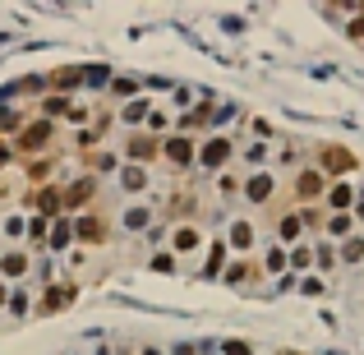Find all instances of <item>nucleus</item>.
I'll return each mask as SVG.
<instances>
[{
    "label": "nucleus",
    "instance_id": "16",
    "mask_svg": "<svg viewBox=\"0 0 364 355\" xmlns=\"http://www.w3.org/2000/svg\"><path fill=\"white\" fill-rule=\"evenodd\" d=\"M0 272H5V277H19V272H23V254H10V258H0Z\"/></svg>",
    "mask_w": 364,
    "mask_h": 355
},
{
    "label": "nucleus",
    "instance_id": "19",
    "mask_svg": "<svg viewBox=\"0 0 364 355\" xmlns=\"http://www.w3.org/2000/svg\"><path fill=\"white\" fill-rule=\"evenodd\" d=\"M0 162H10V148H0Z\"/></svg>",
    "mask_w": 364,
    "mask_h": 355
},
{
    "label": "nucleus",
    "instance_id": "13",
    "mask_svg": "<svg viewBox=\"0 0 364 355\" xmlns=\"http://www.w3.org/2000/svg\"><path fill=\"white\" fill-rule=\"evenodd\" d=\"M249 277H254V263H235L231 272H226V281H231V286H244Z\"/></svg>",
    "mask_w": 364,
    "mask_h": 355
},
{
    "label": "nucleus",
    "instance_id": "1",
    "mask_svg": "<svg viewBox=\"0 0 364 355\" xmlns=\"http://www.w3.org/2000/svg\"><path fill=\"white\" fill-rule=\"evenodd\" d=\"M295 194H300L304 203H309V199H323V194H328V180H323V171L309 167L304 176H295Z\"/></svg>",
    "mask_w": 364,
    "mask_h": 355
},
{
    "label": "nucleus",
    "instance_id": "17",
    "mask_svg": "<svg viewBox=\"0 0 364 355\" xmlns=\"http://www.w3.org/2000/svg\"><path fill=\"white\" fill-rule=\"evenodd\" d=\"M281 267H286V254H281V249H272V254H267V272H281Z\"/></svg>",
    "mask_w": 364,
    "mask_h": 355
},
{
    "label": "nucleus",
    "instance_id": "10",
    "mask_svg": "<svg viewBox=\"0 0 364 355\" xmlns=\"http://www.w3.org/2000/svg\"><path fill=\"white\" fill-rule=\"evenodd\" d=\"M231 244H235V249H249V244H254V226H249V222H235L231 226Z\"/></svg>",
    "mask_w": 364,
    "mask_h": 355
},
{
    "label": "nucleus",
    "instance_id": "8",
    "mask_svg": "<svg viewBox=\"0 0 364 355\" xmlns=\"http://www.w3.org/2000/svg\"><path fill=\"white\" fill-rule=\"evenodd\" d=\"M351 226H355L351 212H332V217H328V235H337V240H342V235H351Z\"/></svg>",
    "mask_w": 364,
    "mask_h": 355
},
{
    "label": "nucleus",
    "instance_id": "7",
    "mask_svg": "<svg viewBox=\"0 0 364 355\" xmlns=\"http://www.w3.org/2000/svg\"><path fill=\"white\" fill-rule=\"evenodd\" d=\"M166 157H171L176 167H189V157H194V144H189V139H166Z\"/></svg>",
    "mask_w": 364,
    "mask_h": 355
},
{
    "label": "nucleus",
    "instance_id": "11",
    "mask_svg": "<svg viewBox=\"0 0 364 355\" xmlns=\"http://www.w3.org/2000/svg\"><path fill=\"white\" fill-rule=\"evenodd\" d=\"M153 153H157V144H148V139H130V157L134 162H153Z\"/></svg>",
    "mask_w": 364,
    "mask_h": 355
},
{
    "label": "nucleus",
    "instance_id": "2",
    "mask_svg": "<svg viewBox=\"0 0 364 355\" xmlns=\"http://www.w3.org/2000/svg\"><path fill=\"white\" fill-rule=\"evenodd\" d=\"M272 189H276V180L263 171V176H249V180H244V199H249V203H267V199H272Z\"/></svg>",
    "mask_w": 364,
    "mask_h": 355
},
{
    "label": "nucleus",
    "instance_id": "4",
    "mask_svg": "<svg viewBox=\"0 0 364 355\" xmlns=\"http://www.w3.org/2000/svg\"><path fill=\"white\" fill-rule=\"evenodd\" d=\"M226 162H231V144H226V139H212L208 148H203V167H226Z\"/></svg>",
    "mask_w": 364,
    "mask_h": 355
},
{
    "label": "nucleus",
    "instance_id": "18",
    "mask_svg": "<svg viewBox=\"0 0 364 355\" xmlns=\"http://www.w3.org/2000/svg\"><path fill=\"white\" fill-rule=\"evenodd\" d=\"M263 157H267V148H263V144H254V148H249V153H244V162H249V167H258Z\"/></svg>",
    "mask_w": 364,
    "mask_h": 355
},
{
    "label": "nucleus",
    "instance_id": "20",
    "mask_svg": "<svg viewBox=\"0 0 364 355\" xmlns=\"http://www.w3.org/2000/svg\"><path fill=\"white\" fill-rule=\"evenodd\" d=\"M0 300H5V291H0Z\"/></svg>",
    "mask_w": 364,
    "mask_h": 355
},
{
    "label": "nucleus",
    "instance_id": "12",
    "mask_svg": "<svg viewBox=\"0 0 364 355\" xmlns=\"http://www.w3.org/2000/svg\"><path fill=\"white\" fill-rule=\"evenodd\" d=\"M360 258H364V240L355 235V240H346V244H342V263H360Z\"/></svg>",
    "mask_w": 364,
    "mask_h": 355
},
{
    "label": "nucleus",
    "instance_id": "15",
    "mask_svg": "<svg viewBox=\"0 0 364 355\" xmlns=\"http://www.w3.org/2000/svg\"><path fill=\"white\" fill-rule=\"evenodd\" d=\"M88 199H92V180H83V185H74V189H69V199H65V203L74 208V203H88Z\"/></svg>",
    "mask_w": 364,
    "mask_h": 355
},
{
    "label": "nucleus",
    "instance_id": "5",
    "mask_svg": "<svg viewBox=\"0 0 364 355\" xmlns=\"http://www.w3.org/2000/svg\"><path fill=\"white\" fill-rule=\"evenodd\" d=\"M323 167L337 176V171H355V157L346 153V148H328V157H323Z\"/></svg>",
    "mask_w": 364,
    "mask_h": 355
},
{
    "label": "nucleus",
    "instance_id": "14",
    "mask_svg": "<svg viewBox=\"0 0 364 355\" xmlns=\"http://www.w3.org/2000/svg\"><path fill=\"white\" fill-rule=\"evenodd\" d=\"M176 249H199V231H194V226H180V235H176Z\"/></svg>",
    "mask_w": 364,
    "mask_h": 355
},
{
    "label": "nucleus",
    "instance_id": "9",
    "mask_svg": "<svg viewBox=\"0 0 364 355\" xmlns=\"http://www.w3.org/2000/svg\"><path fill=\"white\" fill-rule=\"evenodd\" d=\"M74 231H78V240H102V235H106V226H102L97 217H83Z\"/></svg>",
    "mask_w": 364,
    "mask_h": 355
},
{
    "label": "nucleus",
    "instance_id": "3",
    "mask_svg": "<svg viewBox=\"0 0 364 355\" xmlns=\"http://www.w3.org/2000/svg\"><path fill=\"white\" fill-rule=\"evenodd\" d=\"M328 208H337V212H351V208H355V189L346 185V180L328 185Z\"/></svg>",
    "mask_w": 364,
    "mask_h": 355
},
{
    "label": "nucleus",
    "instance_id": "6",
    "mask_svg": "<svg viewBox=\"0 0 364 355\" xmlns=\"http://www.w3.org/2000/svg\"><path fill=\"white\" fill-rule=\"evenodd\" d=\"M300 231H304V212H290V217H281V222H276V235H281V244H290Z\"/></svg>",
    "mask_w": 364,
    "mask_h": 355
}]
</instances>
